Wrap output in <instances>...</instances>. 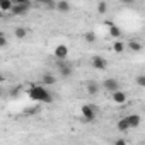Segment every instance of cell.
I'll return each mask as SVG.
<instances>
[{
	"label": "cell",
	"mask_w": 145,
	"mask_h": 145,
	"mask_svg": "<svg viewBox=\"0 0 145 145\" xmlns=\"http://www.w3.org/2000/svg\"><path fill=\"white\" fill-rule=\"evenodd\" d=\"M29 97L38 103H51L53 101V94H50L43 86H33L29 91Z\"/></svg>",
	"instance_id": "cell-1"
},
{
	"label": "cell",
	"mask_w": 145,
	"mask_h": 145,
	"mask_svg": "<svg viewBox=\"0 0 145 145\" xmlns=\"http://www.w3.org/2000/svg\"><path fill=\"white\" fill-rule=\"evenodd\" d=\"M31 5H33V4L29 2V0H19L17 4H14L10 14H12V16H24V14H27V10L31 9Z\"/></svg>",
	"instance_id": "cell-2"
},
{
	"label": "cell",
	"mask_w": 145,
	"mask_h": 145,
	"mask_svg": "<svg viewBox=\"0 0 145 145\" xmlns=\"http://www.w3.org/2000/svg\"><path fill=\"white\" fill-rule=\"evenodd\" d=\"M80 111H82L84 120L89 121V123H92V121L96 120V116H97V109H96V106H92V104H84V106L80 108Z\"/></svg>",
	"instance_id": "cell-3"
},
{
	"label": "cell",
	"mask_w": 145,
	"mask_h": 145,
	"mask_svg": "<svg viewBox=\"0 0 145 145\" xmlns=\"http://www.w3.org/2000/svg\"><path fill=\"white\" fill-rule=\"evenodd\" d=\"M56 68H58L60 75L63 79H68L72 74H74V68H72V65H68L67 61H56Z\"/></svg>",
	"instance_id": "cell-4"
},
{
	"label": "cell",
	"mask_w": 145,
	"mask_h": 145,
	"mask_svg": "<svg viewBox=\"0 0 145 145\" xmlns=\"http://www.w3.org/2000/svg\"><path fill=\"white\" fill-rule=\"evenodd\" d=\"M53 55H55V58H56L58 61H65L67 56H68V46H65V44H58V46L55 48Z\"/></svg>",
	"instance_id": "cell-5"
},
{
	"label": "cell",
	"mask_w": 145,
	"mask_h": 145,
	"mask_svg": "<svg viewBox=\"0 0 145 145\" xmlns=\"http://www.w3.org/2000/svg\"><path fill=\"white\" fill-rule=\"evenodd\" d=\"M103 87L108 91V92H116V91H120V82L116 80V79H106L104 82H103Z\"/></svg>",
	"instance_id": "cell-6"
},
{
	"label": "cell",
	"mask_w": 145,
	"mask_h": 145,
	"mask_svg": "<svg viewBox=\"0 0 145 145\" xmlns=\"http://www.w3.org/2000/svg\"><path fill=\"white\" fill-rule=\"evenodd\" d=\"M91 63H92V68H96V70H106V67H108V60L103 56H94Z\"/></svg>",
	"instance_id": "cell-7"
},
{
	"label": "cell",
	"mask_w": 145,
	"mask_h": 145,
	"mask_svg": "<svg viewBox=\"0 0 145 145\" xmlns=\"http://www.w3.org/2000/svg\"><path fill=\"white\" fill-rule=\"evenodd\" d=\"M125 120H126V123H128V128H137V126H140V123H142L140 114H130V116H126Z\"/></svg>",
	"instance_id": "cell-8"
},
{
	"label": "cell",
	"mask_w": 145,
	"mask_h": 145,
	"mask_svg": "<svg viewBox=\"0 0 145 145\" xmlns=\"http://www.w3.org/2000/svg\"><path fill=\"white\" fill-rule=\"evenodd\" d=\"M41 82H43V86H55L56 84V77L53 74H50V72H44L43 77H41Z\"/></svg>",
	"instance_id": "cell-9"
},
{
	"label": "cell",
	"mask_w": 145,
	"mask_h": 145,
	"mask_svg": "<svg viewBox=\"0 0 145 145\" xmlns=\"http://www.w3.org/2000/svg\"><path fill=\"white\" fill-rule=\"evenodd\" d=\"M86 89H87L89 96H96V94L99 92V84H97V82H94V80H89V82L86 84Z\"/></svg>",
	"instance_id": "cell-10"
},
{
	"label": "cell",
	"mask_w": 145,
	"mask_h": 145,
	"mask_svg": "<svg viewBox=\"0 0 145 145\" xmlns=\"http://www.w3.org/2000/svg\"><path fill=\"white\" fill-rule=\"evenodd\" d=\"M113 101H114L116 104H123V103L126 101V94H125L123 91H116V92H113Z\"/></svg>",
	"instance_id": "cell-11"
},
{
	"label": "cell",
	"mask_w": 145,
	"mask_h": 145,
	"mask_svg": "<svg viewBox=\"0 0 145 145\" xmlns=\"http://www.w3.org/2000/svg\"><path fill=\"white\" fill-rule=\"evenodd\" d=\"M12 7H14V4L10 2V0H2V2H0V12H2V14L10 12Z\"/></svg>",
	"instance_id": "cell-12"
},
{
	"label": "cell",
	"mask_w": 145,
	"mask_h": 145,
	"mask_svg": "<svg viewBox=\"0 0 145 145\" xmlns=\"http://www.w3.org/2000/svg\"><path fill=\"white\" fill-rule=\"evenodd\" d=\"M109 36L114 38V39H120V36H121V29H120L116 24H109Z\"/></svg>",
	"instance_id": "cell-13"
},
{
	"label": "cell",
	"mask_w": 145,
	"mask_h": 145,
	"mask_svg": "<svg viewBox=\"0 0 145 145\" xmlns=\"http://www.w3.org/2000/svg\"><path fill=\"white\" fill-rule=\"evenodd\" d=\"M56 10H60V12H68V10H70V4L67 2V0H60V2H56Z\"/></svg>",
	"instance_id": "cell-14"
},
{
	"label": "cell",
	"mask_w": 145,
	"mask_h": 145,
	"mask_svg": "<svg viewBox=\"0 0 145 145\" xmlns=\"http://www.w3.org/2000/svg\"><path fill=\"white\" fill-rule=\"evenodd\" d=\"M14 34H16L17 39H24V38L27 36V29H26V27H16Z\"/></svg>",
	"instance_id": "cell-15"
},
{
	"label": "cell",
	"mask_w": 145,
	"mask_h": 145,
	"mask_svg": "<svg viewBox=\"0 0 145 145\" xmlns=\"http://www.w3.org/2000/svg\"><path fill=\"white\" fill-rule=\"evenodd\" d=\"M125 50V43L123 41H120V39H116L114 43H113V51H116V53H121Z\"/></svg>",
	"instance_id": "cell-16"
},
{
	"label": "cell",
	"mask_w": 145,
	"mask_h": 145,
	"mask_svg": "<svg viewBox=\"0 0 145 145\" xmlns=\"http://www.w3.org/2000/svg\"><path fill=\"white\" fill-rule=\"evenodd\" d=\"M116 128H118V131H126V130H130V128H128V123H126V120H125V118H121V120L118 121Z\"/></svg>",
	"instance_id": "cell-17"
},
{
	"label": "cell",
	"mask_w": 145,
	"mask_h": 145,
	"mask_svg": "<svg viewBox=\"0 0 145 145\" xmlns=\"http://www.w3.org/2000/svg\"><path fill=\"white\" fill-rule=\"evenodd\" d=\"M128 48H130L131 51H140V50H142V44H140V41H135V39H133V41L128 43Z\"/></svg>",
	"instance_id": "cell-18"
},
{
	"label": "cell",
	"mask_w": 145,
	"mask_h": 145,
	"mask_svg": "<svg viewBox=\"0 0 145 145\" xmlns=\"http://www.w3.org/2000/svg\"><path fill=\"white\" fill-rule=\"evenodd\" d=\"M84 38H86V41H87V43H96V39H97L96 33H92V31L86 33V34H84Z\"/></svg>",
	"instance_id": "cell-19"
},
{
	"label": "cell",
	"mask_w": 145,
	"mask_h": 145,
	"mask_svg": "<svg viewBox=\"0 0 145 145\" xmlns=\"http://www.w3.org/2000/svg\"><path fill=\"white\" fill-rule=\"evenodd\" d=\"M108 12V4L106 2H99L97 4V14H106Z\"/></svg>",
	"instance_id": "cell-20"
},
{
	"label": "cell",
	"mask_w": 145,
	"mask_h": 145,
	"mask_svg": "<svg viewBox=\"0 0 145 145\" xmlns=\"http://www.w3.org/2000/svg\"><path fill=\"white\" fill-rule=\"evenodd\" d=\"M9 44V39H7V36L4 34V33H0V48H5Z\"/></svg>",
	"instance_id": "cell-21"
},
{
	"label": "cell",
	"mask_w": 145,
	"mask_h": 145,
	"mask_svg": "<svg viewBox=\"0 0 145 145\" xmlns=\"http://www.w3.org/2000/svg\"><path fill=\"white\" fill-rule=\"evenodd\" d=\"M135 82H137L138 87H145V75H138V77L135 79Z\"/></svg>",
	"instance_id": "cell-22"
},
{
	"label": "cell",
	"mask_w": 145,
	"mask_h": 145,
	"mask_svg": "<svg viewBox=\"0 0 145 145\" xmlns=\"http://www.w3.org/2000/svg\"><path fill=\"white\" fill-rule=\"evenodd\" d=\"M44 7H46L48 10H55V9H56V2H55V0H50V2H44Z\"/></svg>",
	"instance_id": "cell-23"
},
{
	"label": "cell",
	"mask_w": 145,
	"mask_h": 145,
	"mask_svg": "<svg viewBox=\"0 0 145 145\" xmlns=\"http://www.w3.org/2000/svg\"><path fill=\"white\" fill-rule=\"evenodd\" d=\"M21 91H22V87H14V89L9 92V96H10V97H17V96L21 94Z\"/></svg>",
	"instance_id": "cell-24"
},
{
	"label": "cell",
	"mask_w": 145,
	"mask_h": 145,
	"mask_svg": "<svg viewBox=\"0 0 145 145\" xmlns=\"http://www.w3.org/2000/svg\"><path fill=\"white\" fill-rule=\"evenodd\" d=\"M39 111V108L36 106V108H26V114H34V113H38Z\"/></svg>",
	"instance_id": "cell-25"
},
{
	"label": "cell",
	"mask_w": 145,
	"mask_h": 145,
	"mask_svg": "<svg viewBox=\"0 0 145 145\" xmlns=\"http://www.w3.org/2000/svg\"><path fill=\"white\" fill-rule=\"evenodd\" d=\"M114 145H126V142H125L123 138H118V140L114 142Z\"/></svg>",
	"instance_id": "cell-26"
},
{
	"label": "cell",
	"mask_w": 145,
	"mask_h": 145,
	"mask_svg": "<svg viewBox=\"0 0 145 145\" xmlns=\"http://www.w3.org/2000/svg\"><path fill=\"white\" fill-rule=\"evenodd\" d=\"M4 80H5V77H4V75H0V84H2Z\"/></svg>",
	"instance_id": "cell-27"
},
{
	"label": "cell",
	"mask_w": 145,
	"mask_h": 145,
	"mask_svg": "<svg viewBox=\"0 0 145 145\" xmlns=\"http://www.w3.org/2000/svg\"><path fill=\"white\" fill-rule=\"evenodd\" d=\"M2 94H4V89H2V87H0V97H2Z\"/></svg>",
	"instance_id": "cell-28"
},
{
	"label": "cell",
	"mask_w": 145,
	"mask_h": 145,
	"mask_svg": "<svg viewBox=\"0 0 145 145\" xmlns=\"http://www.w3.org/2000/svg\"><path fill=\"white\" fill-rule=\"evenodd\" d=\"M0 17H4V14H2V12H0Z\"/></svg>",
	"instance_id": "cell-29"
},
{
	"label": "cell",
	"mask_w": 145,
	"mask_h": 145,
	"mask_svg": "<svg viewBox=\"0 0 145 145\" xmlns=\"http://www.w3.org/2000/svg\"><path fill=\"white\" fill-rule=\"evenodd\" d=\"M140 145H143V143H140Z\"/></svg>",
	"instance_id": "cell-30"
}]
</instances>
